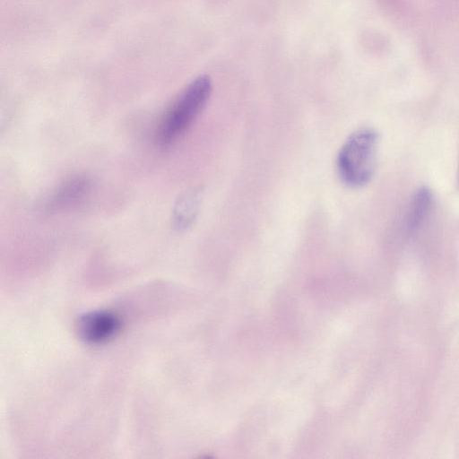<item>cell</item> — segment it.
<instances>
[{
    "label": "cell",
    "instance_id": "6da1fadb",
    "mask_svg": "<svg viewBox=\"0 0 459 459\" xmlns=\"http://www.w3.org/2000/svg\"><path fill=\"white\" fill-rule=\"evenodd\" d=\"M378 136L368 127L352 133L341 147L336 169L341 180L351 187H359L371 179L377 161Z\"/></svg>",
    "mask_w": 459,
    "mask_h": 459
},
{
    "label": "cell",
    "instance_id": "7a4b0ae2",
    "mask_svg": "<svg viewBox=\"0 0 459 459\" xmlns=\"http://www.w3.org/2000/svg\"><path fill=\"white\" fill-rule=\"evenodd\" d=\"M211 91L212 82L206 75L186 87L160 123L158 141L161 145L171 144L188 129L206 105Z\"/></svg>",
    "mask_w": 459,
    "mask_h": 459
},
{
    "label": "cell",
    "instance_id": "3957f363",
    "mask_svg": "<svg viewBox=\"0 0 459 459\" xmlns=\"http://www.w3.org/2000/svg\"><path fill=\"white\" fill-rule=\"evenodd\" d=\"M120 325L119 318L114 313L96 310L81 316L76 323V330L85 342L100 344L113 338Z\"/></svg>",
    "mask_w": 459,
    "mask_h": 459
},
{
    "label": "cell",
    "instance_id": "277c9868",
    "mask_svg": "<svg viewBox=\"0 0 459 459\" xmlns=\"http://www.w3.org/2000/svg\"><path fill=\"white\" fill-rule=\"evenodd\" d=\"M92 181L86 175H76L60 185L48 201L49 211H63L78 205L87 198Z\"/></svg>",
    "mask_w": 459,
    "mask_h": 459
},
{
    "label": "cell",
    "instance_id": "5b68a950",
    "mask_svg": "<svg viewBox=\"0 0 459 459\" xmlns=\"http://www.w3.org/2000/svg\"><path fill=\"white\" fill-rule=\"evenodd\" d=\"M200 206V194L196 189L184 192L177 200L172 214L175 229L184 230L195 221Z\"/></svg>",
    "mask_w": 459,
    "mask_h": 459
},
{
    "label": "cell",
    "instance_id": "8992f818",
    "mask_svg": "<svg viewBox=\"0 0 459 459\" xmlns=\"http://www.w3.org/2000/svg\"><path fill=\"white\" fill-rule=\"evenodd\" d=\"M431 204L429 189L421 187L415 193L407 214L406 225L409 231H414L422 223Z\"/></svg>",
    "mask_w": 459,
    "mask_h": 459
}]
</instances>
